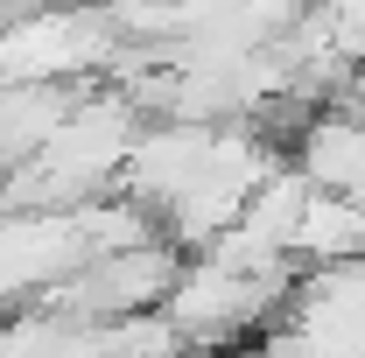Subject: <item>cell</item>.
Wrapping results in <instances>:
<instances>
[{"label":"cell","mask_w":365,"mask_h":358,"mask_svg":"<svg viewBox=\"0 0 365 358\" xmlns=\"http://www.w3.org/2000/svg\"><path fill=\"white\" fill-rule=\"evenodd\" d=\"M365 253V197L351 190H309L302 225H295V260L302 267H337Z\"/></svg>","instance_id":"3957f363"},{"label":"cell","mask_w":365,"mask_h":358,"mask_svg":"<svg viewBox=\"0 0 365 358\" xmlns=\"http://www.w3.org/2000/svg\"><path fill=\"white\" fill-rule=\"evenodd\" d=\"M295 162L317 190H351L365 197V113L351 106H317L295 134Z\"/></svg>","instance_id":"7a4b0ae2"},{"label":"cell","mask_w":365,"mask_h":358,"mask_svg":"<svg viewBox=\"0 0 365 358\" xmlns=\"http://www.w3.org/2000/svg\"><path fill=\"white\" fill-rule=\"evenodd\" d=\"M120 29L106 7H43L0 21V85H71L120 56Z\"/></svg>","instance_id":"6da1fadb"}]
</instances>
